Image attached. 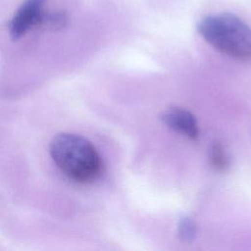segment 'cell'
<instances>
[{
  "label": "cell",
  "mask_w": 251,
  "mask_h": 251,
  "mask_svg": "<svg viewBox=\"0 0 251 251\" xmlns=\"http://www.w3.org/2000/svg\"><path fill=\"white\" fill-rule=\"evenodd\" d=\"M201 36L215 49L231 58L251 61V27L230 13L203 18L198 24Z\"/></svg>",
  "instance_id": "7a4b0ae2"
},
{
  "label": "cell",
  "mask_w": 251,
  "mask_h": 251,
  "mask_svg": "<svg viewBox=\"0 0 251 251\" xmlns=\"http://www.w3.org/2000/svg\"><path fill=\"white\" fill-rule=\"evenodd\" d=\"M50 155L59 170L78 183L94 181L103 171V162L94 145L75 133L57 134L50 143Z\"/></svg>",
  "instance_id": "6da1fadb"
},
{
  "label": "cell",
  "mask_w": 251,
  "mask_h": 251,
  "mask_svg": "<svg viewBox=\"0 0 251 251\" xmlns=\"http://www.w3.org/2000/svg\"><path fill=\"white\" fill-rule=\"evenodd\" d=\"M161 119L173 130L190 139L198 137V124L194 115L189 111L179 107H172L163 112Z\"/></svg>",
  "instance_id": "277c9868"
},
{
  "label": "cell",
  "mask_w": 251,
  "mask_h": 251,
  "mask_svg": "<svg viewBox=\"0 0 251 251\" xmlns=\"http://www.w3.org/2000/svg\"><path fill=\"white\" fill-rule=\"evenodd\" d=\"M211 163L215 169L219 171H226L229 166V159L226 149L221 143H215L210 152Z\"/></svg>",
  "instance_id": "5b68a950"
},
{
  "label": "cell",
  "mask_w": 251,
  "mask_h": 251,
  "mask_svg": "<svg viewBox=\"0 0 251 251\" xmlns=\"http://www.w3.org/2000/svg\"><path fill=\"white\" fill-rule=\"evenodd\" d=\"M45 0H25L16 12L10 24L12 36L20 38L44 21Z\"/></svg>",
  "instance_id": "3957f363"
},
{
  "label": "cell",
  "mask_w": 251,
  "mask_h": 251,
  "mask_svg": "<svg viewBox=\"0 0 251 251\" xmlns=\"http://www.w3.org/2000/svg\"><path fill=\"white\" fill-rule=\"evenodd\" d=\"M178 235L183 241H192L196 236V225L189 217H183L178 223Z\"/></svg>",
  "instance_id": "8992f818"
}]
</instances>
